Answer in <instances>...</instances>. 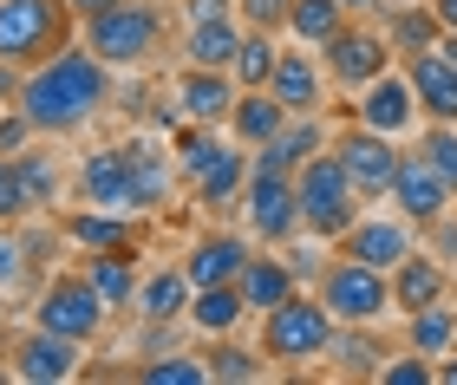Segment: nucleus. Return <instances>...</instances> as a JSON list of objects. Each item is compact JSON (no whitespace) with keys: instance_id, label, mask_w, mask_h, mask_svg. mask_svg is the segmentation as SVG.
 <instances>
[{"instance_id":"48","label":"nucleus","mask_w":457,"mask_h":385,"mask_svg":"<svg viewBox=\"0 0 457 385\" xmlns=\"http://www.w3.org/2000/svg\"><path fill=\"white\" fill-rule=\"evenodd\" d=\"M228 0H190V20H222Z\"/></svg>"},{"instance_id":"42","label":"nucleus","mask_w":457,"mask_h":385,"mask_svg":"<svg viewBox=\"0 0 457 385\" xmlns=\"http://www.w3.org/2000/svg\"><path fill=\"white\" fill-rule=\"evenodd\" d=\"M236 7H242V20H248L255 33H281V27H287V7H295V0H236Z\"/></svg>"},{"instance_id":"52","label":"nucleus","mask_w":457,"mask_h":385,"mask_svg":"<svg viewBox=\"0 0 457 385\" xmlns=\"http://www.w3.org/2000/svg\"><path fill=\"white\" fill-rule=\"evenodd\" d=\"M438 7V20H445V33H457V0H431Z\"/></svg>"},{"instance_id":"22","label":"nucleus","mask_w":457,"mask_h":385,"mask_svg":"<svg viewBox=\"0 0 457 385\" xmlns=\"http://www.w3.org/2000/svg\"><path fill=\"white\" fill-rule=\"evenodd\" d=\"M268 92H275L295 118L320 111V72H314V59H307V53H281V66H275V78H268Z\"/></svg>"},{"instance_id":"15","label":"nucleus","mask_w":457,"mask_h":385,"mask_svg":"<svg viewBox=\"0 0 457 385\" xmlns=\"http://www.w3.org/2000/svg\"><path fill=\"white\" fill-rule=\"evenodd\" d=\"M13 373L27 379V385H59V379H72L79 373V340H66V333H27L13 347Z\"/></svg>"},{"instance_id":"50","label":"nucleus","mask_w":457,"mask_h":385,"mask_svg":"<svg viewBox=\"0 0 457 385\" xmlns=\"http://www.w3.org/2000/svg\"><path fill=\"white\" fill-rule=\"evenodd\" d=\"M431 373H438V385H457V353H438V366H431Z\"/></svg>"},{"instance_id":"51","label":"nucleus","mask_w":457,"mask_h":385,"mask_svg":"<svg viewBox=\"0 0 457 385\" xmlns=\"http://www.w3.org/2000/svg\"><path fill=\"white\" fill-rule=\"evenodd\" d=\"M340 7H346V13H386L392 0H340Z\"/></svg>"},{"instance_id":"45","label":"nucleus","mask_w":457,"mask_h":385,"mask_svg":"<svg viewBox=\"0 0 457 385\" xmlns=\"http://www.w3.org/2000/svg\"><path fill=\"white\" fill-rule=\"evenodd\" d=\"M431 249H438V261H457V209H445L438 222H425Z\"/></svg>"},{"instance_id":"7","label":"nucleus","mask_w":457,"mask_h":385,"mask_svg":"<svg viewBox=\"0 0 457 385\" xmlns=\"http://www.w3.org/2000/svg\"><path fill=\"white\" fill-rule=\"evenodd\" d=\"M248 229L262 242H287L301 229L295 170H275V164H262V157H248Z\"/></svg>"},{"instance_id":"44","label":"nucleus","mask_w":457,"mask_h":385,"mask_svg":"<svg viewBox=\"0 0 457 385\" xmlns=\"http://www.w3.org/2000/svg\"><path fill=\"white\" fill-rule=\"evenodd\" d=\"M20 274H27V255H20V242H13V235H0V294H13V288H20Z\"/></svg>"},{"instance_id":"47","label":"nucleus","mask_w":457,"mask_h":385,"mask_svg":"<svg viewBox=\"0 0 457 385\" xmlns=\"http://www.w3.org/2000/svg\"><path fill=\"white\" fill-rule=\"evenodd\" d=\"M287 268H295V281L301 274H320V249H307V242H301V249H287Z\"/></svg>"},{"instance_id":"38","label":"nucleus","mask_w":457,"mask_h":385,"mask_svg":"<svg viewBox=\"0 0 457 385\" xmlns=\"http://www.w3.org/2000/svg\"><path fill=\"white\" fill-rule=\"evenodd\" d=\"M137 379H144V385H203V379H210V366H196V359H183V353H163V359H151Z\"/></svg>"},{"instance_id":"30","label":"nucleus","mask_w":457,"mask_h":385,"mask_svg":"<svg viewBox=\"0 0 457 385\" xmlns=\"http://www.w3.org/2000/svg\"><path fill=\"white\" fill-rule=\"evenodd\" d=\"M405 340H411L419 353H431V359H438V353H451V347H457V314L445 307V300H431V307L405 314Z\"/></svg>"},{"instance_id":"46","label":"nucleus","mask_w":457,"mask_h":385,"mask_svg":"<svg viewBox=\"0 0 457 385\" xmlns=\"http://www.w3.org/2000/svg\"><path fill=\"white\" fill-rule=\"evenodd\" d=\"M27 131H33L27 111H20V118H0V151H20V144H27Z\"/></svg>"},{"instance_id":"18","label":"nucleus","mask_w":457,"mask_h":385,"mask_svg":"<svg viewBox=\"0 0 457 385\" xmlns=\"http://www.w3.org/2000/svg\"><path fill=\"white\" fill-rule=\"evenodd\" d=\"M445 288H451V274H445V261L431 249H411L399 268H392V307L399 314H419L431 300H445Z\"/></svg>"},{"instance_id":"21","label":"nucleus","mask_w":457,"mask_h":385,"mask_svg":"<svg viewBox=\"0 0 457 385\" xmlns=\"http://www.w3.org/2000/svg\"><path fill=\"white\" fill-rule=\"evenodd\" d=\"M287 118H295V111H287L281 98L262 86V92H242V98H236L228 125H236V137H242V144H268V137H281V131H287Z\"/></svg>"},{"instance_id":"32","label":"nucleus","mask_w":457,"mask_h":385,"mask_svg":"<svg viewBox=\"0 0 457 385\" xmlns=\"http://www.w3.org/2000/svg\"><path fill=\"white\" fill-rule=\"evenodd\" d=\"M137 307L151 314V320L190 314V274H157V281H144V288H137Z\"/></svg>"},{"instance_id":"25","label":"nucleus","mask_w":457,"mask_h":385,"mask_svg":"<svg viewBox=\"0 0 457 385\" xmlns=\"http://www.w3.org/2000/svg\"><path fill=\"white\" fill-rule=\"evenodd\" d=\"M236 46H242V33H236V20H190V66H236Z\"/></svg>"},{"instance_id":"31","label":"nucleus","mask_w":457,"mask_h":385,"mask_svg":"<svg viewBox=\"0 0 457 385\" xmlns=\"http://www.w3.org/2000/svg\"><path fill=\"white\" fill-rule=\"evenodd\" d=\"M86 281L98 288V300H105V307H124V300L137 294V281H131V255H124V249H98V261L86 268Z\"/></svg>"},{"instance_id":"34","label":"nucleus","mask_w":457,"mask_h":385,"mask_svg":"<svg viewBox=\"0 0 457 385\" xmlns=\"http://www.w3.org/2000/svg\"><path fill=\"white\" fill-rule=\"evenodd\" d=\"M268 151H275L287 170H301V164H307L314 151H327V137H320V125H314V111H307L301 125H287L281 137H268Z\"/></svg>"},{"instance_id":"10","label":"nucleus","mask_w":457,"mask_h":385,"mask_svg":"<svg viewBox=\"0 0 457 385\" xmlns=\"http://www.w3.org/2000/svg\"><path fill=\"white\" fill-rule=\"evenodd\" d=\"M98 320H105V300H98V288L86 274H59L46 294H39V327L46 333H66V340H86L98 333Z\"/></svg>"},{"instance_id":"1","label":"nucleus","mask_w":457,"mask_h":385,"mask_svg":"<svg viewBox=\"0 0 457 385\" xmlns=\"http://www.w3.org/2000/svg\"><path fill=\"white\" fill-rule=\"evenodd\" d=\"M105 72L112 66L92 46H66V53L39 59V66L20 78V111L33 118V131H79L112 92Z\"/></svg>"},{"instance_id":"33","label":"nucleus","mask_w":457,"mask_h":385,"mask_svg":"<svg viewBox=\"0 0 457 385\" xmlns=\"http://www.w3.org/2000/svg\"><path fill=\"white\" fill-rule=\"evenodd\" d=\"M242 184H248V157H242V151H222L216 164L196 176V196H203V202H228Z\"/></svg>"},{"instance_id":"24","label":"nucleus","mask_w":457,"mask_h":385,"mask_svg":"<svg viewBox=\"0 0 457 385\" xmlns=\"http://www.w3.org/2000/svg\"><path fill=\"white\" fill-rule=\"evenodd\" d=\"M242 314H248V300H242L236 281H216V288L190 294V327H203V333H228Z\"/></svg>"},{"instance_id":"39","label":"nucleus","mask_w":457,"mask_h":385,"mask_svg":"<svg viewBox=\"0 0 457 385\" xmlns=\"http://www.w3.org/2000/svg\"><path fill=\"white\" fill-rule=\"evenodd\" d=\"M379 385H438V373H431V353L411 347L405 359H386V366H379Z\"/></svg>"},{"instance_id":"28","label":"nucleus","mask_w":457,"mask_h":385,"mask_svg":"<svg viewBox=\"0 0 457 385\" xmlns=\"http://www.w3.org/2000/svg\"><path fill=\"white\" fill-rule=\"evenodd\" d=\"M327 353H334V359H340V373H353V379H379V366L392 359L366 327H334V347H327Z\"/></svg>"},{"instance_id":"8","label":"nucleus","mask_w":457,"mask_h":385,"mask_svg":"<svg viewBox=\"0 0 457 385\" xmlns=\"http://www.w3.org/2000/svg\"><path fill=\"white\" fill-rule=\"evenodd\" d=\"M320 59H327V78L334 86H346V92H366L379 72H392V39L386 33H372V27H346L320 46Z\"/></svg>"},{"instance_id":"27","label":"nucleus","mask_w":457,"mask_h":385,"mask_svg":"<svg viewBox=\"0 0 457 385\" xmlns=\"http://www.w3.org/2000/svg\"><path fill=\"white\" fill-rule=\"evenodd\" d=\"M340 27H346L340 0H295V7H287V33H295L301 46H327Z\"/></svg>"},{"instance_id":"19","label":"nucleus","mask_w":457,"mask_h":385,"mask_svg":"<svg viewBox=\"0 0 457 385\" xmlns=\"http://www.w3.org/2000/svg\"><path fill=\"white\" fill-rule=\"evenodd\" d=\"M236 288L248 300V314H268V307H281L287 294H295V268L275 255H248V268L236 274Z\"/></svg>"},{"instance_id":"53","label":"nucleus","mask_w":457,"mask_h":385,"mask_svg":"<svg viewBox=\"0 0 457 385\" xmlns=\"http://www.w3.org/2000/svg\"><path fill=\"white\" fill-rule=\"evenodd\" d=\"M105 7H124V0H72V13H105Z\"/></svg>"},{"instance_id":"54","label":"nucleus","mask_w":457,"mask_h":385,"mask_svg":"<svg viewBox=\"0 0 457 385\" xmlns=\"http://www.w3.org/2000/svg\"><path fill=\"white\" fill-rule=\"evenodd\" d=\"M438 53H445L451 66H457V33H445V39H438Z\"/></svg>"},{"instance_id":"40","label":"nucleus","mask_w":457,"mask_h":385,"mask_svg":"<svg viewBox=\"0 0 457 385\" xmlns=\"http://www.w3.org/2000/svg\"><path fill=\"white\" fill-rule=\"evenodd\" d=\"M27 209H33V196H27V184H20V164L0 157V222H20Z\"/></svg>"},{"instance_id":"49","label":"nucleus","mask_w":457,"mask_h":385,"mask_svg":"<svg viewBox=\"0 0 457 385\" xmlns=\"http://www.w3.org/2000/svg\"><path fill=\"white\" fill-rule=\"evenodd\" d=\"M0 98H20V78H13V59H0Z\"/></svg>"},{"instance_id":"26","label":"nucleus","mask_w":457,"mask_h":385,"mask_svg":"<svg viewBox=\"0 0 457 385\" xmlns=\"http://www.w3.org/2000/svg\"><path fill=\"white\" fill-rule=\"evenodd\" d=\"M124 164H131V184H137V202L144 209H157L163 196H170V157H163L157 144H124Z\"/></svg>"},{"instance_id":"36","label":"nucleus","mask_w":457,"mask_h":385,"mask_svg":"<svg viewBox=\"0 0 457 385\" xmlns=\"http://www.w3.org/2000/svg\"><path fill=\"white\" fill-rule=\"evenodd\" d=\"M13 164H20V184H27L33 209H46V202H59V170H53V157H39V151H20Z\"/></svg>"},{"instance_id":"12","label":"nucleus","mask_w":457,"mask_h":385,"mask_svg":"<svg viewBox=\"0 0 457 385\" xmlns=\"http://www.w3.org/2000/svg\"><path fill=\"white\" fill-rule=\"evenodd\" d=\"M419 249L411 242V222L405 216H360L353 229L340 235V255H353V261H366V268H399V261Z\"/></svg>"},{"instance_id":"17","label":"nucleus","mask_w":457,"mask_h":385,"mask_svg":"<svg viewBox=\"0 0 457 385\" xmlns=\"http://www.w3.org/2000/svg\"><path fill=\"white\" fill-rule=\"evenodd\" d=\"M79 184H86V202H98V209H144L137 202V184H131V164H124V144L118 151H92L86 170H79Z\"/></svg>"},{"instance_id":"23","label":"nucleus","mask_w":457,"mask_h":385,"mask_svg":"<svg viewBox=\"0 0 457 385\" xmlns=\"http://www.w3.org/2000/svg\"><path fill=\"white\" fill-rule=\"evenodd\" d=\"M248 268V249L236 235H210V242H196V255L183 261V274H190V288H216V281H236Z\"/></svg>"},{"instance_id":"13","label":"nucleus","mask_w":457,"mask_h":385,"mask_svg":"<svg viewBox=\"0 0 457 385\" xmlns=\"http://www.w3.org/2000/svg\"><path fill=\"white\" fill-rule=\"evenodd\" d=\"M405 78L411 92H419V111L431 118V125H457V66L431 46V53H411L405 59Z\"/></svg>"},{"instance_id":"9","label":"nucleus","mask_w":457,"mask_h":385,"mask_svg":"<svg viewBox=\"0 0 457 385\" xmlns=\"http://www.w3.org/2000/svg\"><path fill=\"white\" fill-rule=\"evenodd\" d=\"M334 157L346 164V176H353V190H360L366 202L372 196H392V176H399V144H392L386 131H372V125H353V131H340L334 137Z\"/></svg>"},{"instance_id":"14","label":"nucleus","mask_w":457,"mask_h":385,"mask_svg":"<svg viewBox=\"0 0 457 385\" xmlns=\"http://www.w3.org/2000/svg\"><path fill=\"white\" fill-rule=\"evenodd\" d=\"M360 125L386 131V137H399V131L419 125V92H411L405 72H379V78L366 86V98H360Z\"/></svg>"},{"instance_id":"3","label":"nucleus","mask_w":457,"mask_h":385,"mask_svg":"<svg viewBox=\"0 0 457 385\" xmlns=\"http://www.w3.org/2000/svg\"><path fill=\"white\" fill-rule=\"evenodd\" d=\"M72 46V0H0V59L39 66Z\"/></svg>"},{"instance_id":"6","label":"nucleus","mask_w":457,"mask_h":385,"mask_svg":"<svg viewBox=\"0 0 457 385\" xmlns=\"http://www.w3.org/2000/svg\"><path fill=\"white\" fill-rule=\"evenodd\" d=\"M320 300L334 307L340 327H372V320L392 314V274L386 268H366V261L340 255L334 268L320 274Z\"/></svg>"},{"instance_id":"43","label":"nucleus","mask_w":457,"mask_h":385,"mask_svg":"<svg viewBox=\"0 0 457 385\" xmlns=\"http://www.w3.org/2000/svg\"><path fill=\"white\" fill-rule=\"evenodd\" d=\"M222 151H228V144H216L210 131H190V137H183V170H190V176H203V170H210Z\"/></svg>"},{"instance_id":"35","label":"nucleus","mask_w":457,"mask_h":385,"mask_svg":"<svg viewBox=\"0 0 457 385\" xmlns=\"http://www.w3.org/2000/svg\"><path fill=\"white\" fill-rule=\"evenodd\" d=\"M66 235H72V242H86V249H124V222H118V209L72 216V222H66Z\"/></svg>"},{"instance_id":"37","label":"nucleus","mask_w":457,"mask_h":385,"mask_svg":"<svg viewBox=\"0 0 457 385\" xmlns=\"http://www.w3.org/2000/svg\"><path fill=\"white\" fill-rule=\"evenodd\" d=\"M419 151H425V164L438 170L445 184H451V196H457V125H431Z\"/></svg>"},{"instance_id":"41","label":"nucleus","mask_w":457,"mask_h":385,"mask_svg":"<svg viewBox=\"0 0 457 385\" xmlns=\"http://www.w3.org/2000/svg\"><path fill=\"white\" fill-rule=\"evenodd\" d=\"M210 379L248 385V379H262V359H255V353H242V347H216V359H210Z\"/></svg>"},{"instance_id":"29","label":"nucleus","mask_w":457,"mask_h":385,"mask_svg":"<svg viewBox=\"0 0 457 385\" xmlns=\"http://www.w3.org/2000/svg\"><path fill=\"white\" fill-rule=\"evenodd\" d=\"M275 66H281L275 33H255V27H248L242 46H236V66H228V72H236V86H242V92H262L268 78H275Z\"/></svg>"},{"instance_id":"16","label":"nucleus","mask_w":457,"mask_h":385,"mask_svg":"<svg viewBox=\"0 0 457 385\" xmlns=\"http://www.w3.org/2000/svg\"><path fill=\"white\" fill-rule=\"evenodd\" d=\"M177 98H183V118H196V125H222V118L236 111L242 86L222 66H190V72L177 78Z\"/></svg>"},{"instance_id":"4","label":"nucleus","mask_w":457,"mask_h":385,"mask_svg":"<svg viewBox=\"0 0 457 385\" xmlns=\"http://www.w3.org/2000/svg\"><path fill=\"white\" fill-rule=\"evenodd\" d=\"M334 307H327L320 294H287L281 307H268V327H262V353L268 359H287V366H301V359H320L334 347Z\"/></svg>"},{"instance_id":"5","label":"nucleus","mask_w":457,"mask_h":385,"mask_svg":"<svg viewBox=\"0 0 457 385\" xmlns=\"http://www.w3.org/2000/svg\"><path fill=\"white\" fill-rule=\"evenodd\" d=\"M157 39H163V20H157V7H144V0H124V7H105V13H86V46L105 59L112 72L151 59Z\"/></svg>"},{"instance_id":"11","label":"nucleus","mask_w":457,"mask_h":385,"mask_svg":"<svg viewBox=\"0 0 457 385\" xmlns=\"http://www.w3.org/2000/svg\"><path fill=\"white\" fill-rule=\"evenodd\" d=\"M392 202H399V216L411 222V229H425V222H438L445 209H457L451 184L425 164V151H405V157H399V176H392Z\"/></svg>"},{"instance_id":"2","label":"nucleus","mask_w":457,"mask_h":385,"mask_svg":"<svg viewBox=\"0 0 457 385\" xmlns=\"http://www.w3.org/2000/svg\"><path fill=\"white\" fill-rule=\"evenodd\" d=\"M295 190H301V229H314L320 242H340L353 222L366 216V196L353 190V176H346V164L334 157V144L314 151L295 170Z\"/></svg>"},{"instance_id":"20","label":"nucleus","mask_w":457,"mask_h":385,"mask_svg":"<svg viewBox=\"0 0 457 385\" xmlns=\"http://www.w3.org/2000/svg\"><path fill=\"white\" fill-rule=\"evenodd\" d=\"M386 39H392V53H431L445 39V20L438 7H425V0H411V7H386Z\"/></svg>"}]
</instances>
